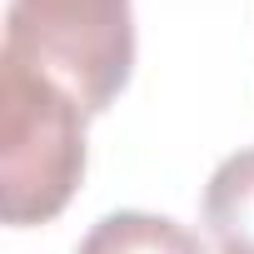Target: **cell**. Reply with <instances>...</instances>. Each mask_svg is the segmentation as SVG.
I'll list each match as a JSON object with an SVG mask.
<instances>
[{
	"instance_id": "obj_4",
	"label": "cell",
	"mask_w": 254,
	"mask_h": 254,
	"mask_svg": "<svg viewBox=\"0 0 254 254\" xmlns=\"http://www.w3.org/2000/svg\"><path fill=\"white\" fill-rule=\"evenodd\" d=\"M75 254H204L199 234L185 229L170 214H145V209H115L90 224Z\"/></svg>"
},
{
	"instance_id": "obj_1",
	"label": "cell",
	"mask_w": 254,
	"mask_h": 254,
	"mask_svg": "<svg viewBox=\"0 0 254 254\" xmlns=\"http://www.w3.org/2000/svg\"><path fill=\"white\" fill-rule=\"evenodd\" d=\"M85 105L45 70L0 50V214L50 224L85 180Z\"/></svg>"
},
{
	"instance_id": "obj_2",
	"label": "cell",
	"mask_w": 254,
	"mask_h": 254,
	"mask_svg": "<svg viewBox=\"0 0 254 254\" xmlns=\"http://www.w3.org/2000/svg\"><path fill=\"white\" fill-rule=\"evenodd\" d=\"M5 50L55 75L90 115L110 110L135 70L130 0H10Z\"/></svg>"
},
{
	"instance_id": "obj_3",
	"label": "cell",
	"mask_w": 254,
	"mask_h": 254,
	"mask_svg": "<svg viewBox=\"0 0 254 254\" xmlns=\"http://www.w3.org/2000/svg\"><path fill=\"white\" fill-rule=\"evenodd\" d=\"M199 209L219 254H254V145L214 165Z\"/></svg>"
}]
</instances>
